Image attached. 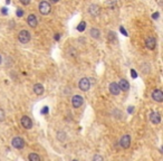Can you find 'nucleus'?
Segmentation results:
<instances>
[{
    "label": "nucleus",
    "instance_id": "obj_8",
    "mask_svg": "<svg viewBox=\"0 0 163 161\" xmlns=\"http://www.w3.org/2000/svg\"><path fill=\"white\" fill-rule=\"evenodd\" d=\"M145 46L149 49H151V50L155 48V46H156V40H155V38L152 37V36H149L148 38L145 39Z\"/></svg>",
    "mask_w": 163,
    "mask_h": 161
},
{
    "label": "nucleus",
    "instance_id": "obj_11",
    "mask_svg": "<svg viewBox=\"0 0 163 161\" xmlns=\"http://www.w3.org/2000/svg\"><path fill=\"white\" fill-rule=\"evenodd\" d=\"M150 120L153 124H159L161 122V115L159 112H152L150 114Z\"/></svg>",
    "mask_w": 163,
    "mask_h": 161
},
{
    "label": "nucleus",
    "instance_id": "obj_17",
    "mask_svg": "<svg viewBox=\"0 0 163 161\" xmlns=\"http://www.w3.org/2000/svg\"><path fill=\"white\" fill-rule=\"evenodd\" d=\"M28 159L30 161H39L40 160V157L38 154H36V153H30L28 156Z\"/></svg>",
    "mask_w": 163,
    "mask_h": 161
},
{
    "label": "nucleus",
    "instance_id": "obj_19",
    "mask_svg": "<svg viewBox=\"0 0 163 161\" xmlns=\"http://www.w3.org/2000/svg\"><path fill=\"white\" fill-rule=\"evenodd\" d=\"M106 2H107V5L110 6L111 8H113V9H114L116 7V5H117V0H107Z\"/></svg>",
    "mask_w": 163,
    "mask_h": 161
},
{
    "label": "nucleus",
    "instance_id": "obj_9",
    "mask_svg": "<svg viewBox=\"0 0 163 161\" xmlns=\"http://www.w3.org/2000/svg\"><path fill=\"white\" fill-rule=\"evenodd\" d=\"M21 125L25 127V129H31L33 127V121H31V119H29V117H21Z\"/></svg>",
    "mask_w": 163,
    "mask_h": 161
},
{
    "label": "nucleus",
    "instance_id": "obj_21",
    "mask_svg": "<svg viewBox=\"0 0 163 161\" xmlns=\"http://www.w3.org/2000/svg\"><path fill=\"white\" fill-rule=\"evenodd\" d=\"M16 15H17V17H23V16H24V10L23 9H17V11H16Z\"/></svg>",
    "mask_w": 163,
    "mask_h": 161
},
{
    "label": "nucleus",
    "instance_id": "obj_10",
    "mask_svg": "<svg viewBox=\"0 0 163 161\" xmlns=\"http://www.w3.org/2000/svg\"><path fill=\"white\" fill-rule=\"evenodd\" d=\"M88 12H90L92 16L97 17V16L101 14V8H100V6L97 5H92L90 6V8H88Z\"/></svg>",
    "mask_w": 163,
    "mask_h": 161
},
{
    "label": "nucleus",
    "instance_id": "obj_3",
    "mask_svg": "<svg viewBox=\"0 0 163 161\" xmlns=\"http://www.w3.org/2000/svg\"><path fill=\"white\" fill-rule=\"evenodd\" d=\"M11 144H12V146L16 148V149H23L25 146V140L20 137H16L12 139Z\"/></svg>",
    "mask_w": 163,
    "mask_h": 161
},
{
    "label": "nucleus",
    "instance_id": "obj_25",
    "mask_svg": "<svg viewBox=\"0 0 163 161\" xmlns=\"http://www.w3.org/2000/svg\"><path fill=\"white\" fill-rule=\"evenodd\" d=\"M48 112H49V109H48V106H44L43 110H41V114H48Z\"/></svg>",
    "mask_w": 163,
    "mask_h": 161
},
{
    "label": "nucleus",
    "instance_id": "obj_32",
    "mask_svg": "<svg viewBox=\"0 0 163 161\" xmlns=\"http://www.w3.org/2000/svg\"><path fill=\"white\" fill-rule=\"evenodd\" d=\"M133 110H134V107H133V106H130L129 107V113H132V112H133Z\"/></svg>",
    "mask_w": 163,
    "mask_h": 161
},
{
    "label": "nucleus",
    "instance_id": "obj_23",
    "mask_svg": "<svg viewBox=\"0 0 163 161\" xmlns=\"http://www.w3.org/2000/svg\"><path fill=\"white\" fill-rule=\"evenodd\" d=\"M131 77L132 78H136L138 77V73L135 69H131Z\"/></svg>",
    "mask_w": 163,
    "mask_h": 161
},
{
    "label": "nucleus",
    "instance_id": "obj_31",
    "mask_svg": "<svg viewBox=\"0 0 163 161\" xmlns=\"http://www.w3.org/2000/svg\"><path fill=\"white\" fill-rule=\"evenodd\" d=\"M59 39H60V34L55 35V40H59Z\"/></svg>",
    "mask_w": 163,
    "mask_h": 161
},
{
    "label": "nucleus",
    "instance_id": "obj_27",
    "mask_svg": "<svg viewBox=\"0 0 163 161\" xmlns=\"http://www.w3.org/2000/svg\"><path fill=\"white\" fill-rule=\"evenodd\" d=\"M120 31L123 35H124V36H127V33H126V30L124 29V27H121V28H120Z\"/></svg>",
    "mask_w": 163,
    "mask_h": 161
},
{
    "label": "nucleus",
    "instance_id": "obj_34",
    "mask_svg": "<svg viewBox=\"0 0 163 161\" xmlns=\"http://www.w3.org/2000/svg\"><path fill=\"white\" fill-rule=\"evenodd\" d=\"M6 2H7V4H9V2H10V0H6Z\"/></svg>",
    "mask_w": 163,
    "mask_h": 161
},
{
    "label": "nucleus",
    "instance_id": "obj_22",
    "mask_svg": "<svg viewBox=\"0 0 163 161\" xmlns=\"http://www.w3.org/2000/svg\"><path fill=\"white\" fill-rule=\"evenodd\" d=\"M4 120H5V112H4L2 109H0V122L4 121Z\"/></svg>",
    "mask_w": 163,
    "mask_h": 161
},
{
    "label": "nucleus",
    "instance_id": "obj_12",
    "mask_svg": "<svg viewBox=\"0 0 163 161\" xmlns=\"http://www.w3.org/2000/svg\"><path fill=\"white\" fill-rule=\"evenodd\" d=\"M27 24L30 26V27H33L35 28L37 25H38V20H37V17L35 15H29L28 18H27Z\"/></svg>",
    "mask_w": 163,
    "mask_h": 161
},
{
    "label": "nucleus",
    "instance_id": "obj_13",
    "mask_svg": "<svg viewBox=\"0 0 163 161\" xmlns=\"http://www.w3.org/2000/svg\"><path fill=\"white\" fill-rule=\"evenodd\" d=\"M108 90H110V92L113 94V95H119L121 92L120 87H119V85L117 83H111L110 86H108Z\"/></svg>",
    "mask_w": 163,
    "mask_h": 161
},
{
    "label": "nucleus",
    "instance_id": "obj_5",
    "mask_svg": "<svg viewBox=\"0 0 163 161\" xmlns=\"http://www.w3.org/2000/svg\"><path fill=\"white\" fill-rule=\"evenodd\" d=\"M120 144L121 146L124 148V149L130 148V146H131V137H130L129 134H125V136H123V137L121 138Z\"/></svg>",
    "mask_w": 163,
    "mask_h": 161
},
{
    "label": "nucleus",
    "instance_id": "obj_24",
    "mask_svg": "<svg viewBox=\"0 0 163 161\" xmlns=\"http://www.w3.org/2000/svg\"><path fill=\"white\" fill-rule=\"evenodd\" d=\"M115 34L113 33V31H111L110 34H108V39H111V40H115Z\"/></svg>",
    "mask_w": 163,
    "mask_h": 161
},
{
    "label": "nucleus",
    "instance_id": "obj_30",
    "mask_svg": "<svg viewBox=\"0 0 163 161\" xmlns=\"http://www.w3.org/2000/svg\"><path fill=\"white\" fill-rule=\"evenodd\" d=\"M1 12H2L4 15H7V14H8V10H7V8H6V7H4V8L1 9Z\"/></svg>",
    "mask_w": 163,
    "mask_h": 161
},
{
    "label": "nucleus",
    "instance_id": "obj_20",
    "mask_svg": "<svg viewBox=\"0 0 163 161\" xmlns=\"http://www.w3.org/2000/svg\"><path fill=\"white\" fill-rule=\"evenodd\" d=\"M57 138L60 140V141H63V140H65V139H66V133H64V132H58Z\"/></svg>",
    "mask_w": 163,
    "mask_h": 161
},
{
    "label": "nucleus",
    "instance_id": "obj_28",
    "mask_svg": "<svg viewBox=\"0 0 163 161\" xmlns=\"http://www.w3.org/2000/svg\"><path fill=\"white\" fill-rule=\"evenodd\" d=\"M159 17H160V14H159V12H154L153 15H152V18H153V19H158Z\"/></svg>",
    "mask_w": 163,
    "mask_h": 161
},
{
    "label": "nucleus",
    "instance_id": "obj_15",
    "mask_svg": "<svg viewBox=\"0 0 163 161\" xmlns=\"http://www.w3.org/2000/svg\"><path fill=\"white\" fill-rule=\"evenodd\" d=\"M34 92L36 95H41L44 93V86L40 83H37L34 85Z\"/></svg>",
    "mask_w": 163,
    "mask_h": 161
},
{
    "label": "nucleus",
    "instance_id": "obj_35",
    "mask_svg": "<svg viewBox=\"0 0 163 161\" xmlns=\"http://www.w3.org/2000/svg\"><path fill=\"white\" fill-rule=\"evenodd\" d=\"M1 62H2V58H1V56H0V64H1Z\"/></svg>",
    "mask_w": 163,
    "mask_h": 161
},
{
    "label": "nucleus",
    "instance_id": "obj_2",
    "mask_svg": "<svg viewBox=\"0 0 163 161\" xmlns=\"http://www.w3.org/2000/svg\"><path fill=\"white\" fill-rule=\"evenodd\" d=\"M78 86H79V90H81V91L86 92V91H88L90 87H91V82H90V79L87 77H83L81 81H79Z\"/></svg>",
    "mask_w": 163,
    "mask_h": 161
},
{
    "label": "nucleus",
    "instance_id": "obj_29",
    "mask_svg": "<svg viewBox=\"0 0 163 161\" xmlns=\"http://www.w3.org/2000/svg\"><path fill=\"white\" fill-rule=\"evenodd\" d=\"M93 160L96 161V160H103V157L101 156H95L94 158H93Z\"/></svg>",
    "mask_w": 163,
    "mask_h": 161
},
{
    "label": "nucleus",
    "instance_id": "obj_18",
    "mask_svg": "<svg viewBox=\"0 0 163 161\" xmlns=\"http://www.w3.org/2000/svg\"><path fill=\"white\" fill-rule=\"evenodd\" d=\"M85 28H86V23H85V21H82L81 24L77 26V30H78V31H84Z\"/></svg>",
    "mask_w": 163,
    "mask_h": 161
},
{
    "label": "nucleus",
    "instance_id": "obj_1",
    "mask_svg": "<svg viewBox=\"0 0 163 161\" xmlns=\"http://www.w3.org/2000/svg\"><path fill=\"white\" fill-rule=\"evenodd\" d=\"M52 11V6L48 1H41L39 4V12L41 15H48Z\"/></svg>",
    "mask_w": 163,
    "mask_h": 161
},
{
    "label": "nucleus",
    "instance_id": "obj_4",
    "mask_svg": "<svg viewBox=\"0 0 163 161\" xmlns=\"http://www.w3.org/2000/svg\"><path fill=\"white\" fill-rule=\"evenodd\" d=\"M18 39H19L20 43L23 44H27L29 40H30V34H29L27 30H21L18 35Z\"/></svg>",
    "mask_w": 163,
    "mask_h": 161
},
{
    "label": "nucleus",
    "instance_id": "obj_6",
    "mask_svg": "<svg viewBox=\"0 0 163 161\" xmlns=\"http://www.w3.org/2000/svg\"><path fill=\"white\" fill-rule=\"evenodd\" d=\"M152 98H153L155 102H159L161 103L163 101V93L161 90H159V88H156V90H154L153 92H152Z\"/></svg>",
    "mask_w": 163,
    "mask_h": 161
},
{
    "label": "nucleus",
    "instance_id": "obj_16",
    "mask_svg": "<svg viewBox=\"0 0 163 161\" xmlns=\"http://www.w3.org/2000/svg\"><path fill=\"white\" fill-rule=\"evenodd\" d=\"M91 36L93 38L97 39L100 36H101V31L97 29V28H92L91 29Z\"/></svg>",
    "mask_w": 163,
    "mask_h": 161
},
{
    "label": "nucleus",
    "instance_id": "obj_33",
    "mask_svg": "<svg viewBox=\"0 0 163 161\" xmlns=\"http://www.w3.org/2000/svg\"><path fill=\"white\" fill-rule=\"evenodd\" d=\"M50 1H52V2H55V4H56V2H58L59 0H50Z\"/></svg>",
    "mask_w": 163,
    "mask_h": 161
},
{
    "label": "nucleus",
    "instance_id": "obj_7",
    "mask_svg": "<svg viewBox=\"0 0 163 161\" xmlns=\"http://www.w3.org/2000/svg\"><path fill=\"white\" fill-rule=\"evenodd\" d=\"M83 98H82L81 95H74L72 98V104H73V107H75V109H78V107L82 106V104H83Z\"/></svg>",
    "mask_w": 163,
    "mask_h": 161
},
{
    "label": "nucleus",
    "instance_id": "obj_14",
    "mask_svg": "<svg viewBox=\"0 0 163 161\" xmlns=\"http://www.w3.org/2000/svg\"><path fill=\"white\" fill-rule=\"evenodd\" d=\"M117 85H119V87H120L121 91H127L130 88L129 82H127L126 79H120Z\"/></svg>",
    "mask_w": 163,
    "mask_h": 161
},
{
    "label": "nucleus",
    "instance_id": "obj_26",
    "mask_svg": "<svg viewBox=\"0 0 163 161\" xmlns=\"http://www.w3.org/2000/svg\"><path fill=\"white\" fill-rule=\"evenodd\" d=\"M20 2H21L23 5L27 6V5H29V4H30V0H20Z\"/></svg>",
    "mask_w": 163,
    "mask_h": 161
}]
</instances>
